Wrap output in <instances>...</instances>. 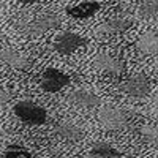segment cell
<instances>
[{
  "instance_id": "cell-7",
  "label": "cell",
  "mask_w": 158,
  "mask_h": 158,
  "mask_svg": "<svg viewBox=\"0 0 158 158\" xmlns=\"http://www.w3.org/2000/svg\"><path fill=\"white\" fill-rule=\"evenodd\" d=\"M94 65L98 70L114 74V76H120L123 73V63L117 57H112L111 54H108V52H100V54H97L94 59Z\"/></svg>"
},
{
  "instance_id": "cell-19",
  "label": "cell",
  "mask_w": 158,
  "mask_h": 158,
  "mask_svg": "<svg viewBox=\"0 0 158 158\" xmlns=\"http://www.w3.org/2000/svg\"><path fill=\"white\" fill-rule=\"evenodd\" d=\"M18 2H21V3H36L38 0H18Z\"/></svg>"
},
{
  "instance_id": "cell-1",
  "label": "cell",
  "mask_w": 158,
  "mask_h": 158,
  "mask_svg": "<svg viewBox=\"0 0 158 158\" xmlns=\"http://www.w3.org/2000/svg\"><path fill=\"white\" fill-rule=\"evenodd\" d=\"M15 114L19 120H22L27 125H43L48 118V114L44 108L32 101H19L15 106Z\"/></svg>"
},
{
  "instance_id": "cell-18",
  "label": "cell",
  "mask_w": 158,
  "mask_h": 158,
  "mask_svg": "<svg viewBox=\"0 0 158 158\" xmlns=\"http://www.w3.org/2000/svg\"><path fill=\"white\" fill-rule=\"evenodd\" d=\"M13 98V94L8 89H0V104H6Z\"/></svg>"
},
{
  "instance_id": "cell-20",
  "label": "cell",
  "mask_w": 158,
  "mask_h": 158,
  "mask_svg": "<svg viewBox=\"0 0 158 158\" xmlns=\"http://www.w3.org/2000/svg\"><path fill=\"white\" fill-rule=\"evenodd\" d=\"M153 106H155V109H158V94H156L155 98H153Z\"/></svg>"
},
{
  "instance_id": "cell-13",
  "label": "cell",
  "mask_w": 158,
  "mask_h": 158,
  "mask_svg": "<svg viewBox=\"0 0 158 158\" xmlns=\"http://www.w3.org/2000/svg\"><path fill=\"white\" fill-rule=\"evenodd\" d=\"M98 10H100V3L98 2H82V3L70 8L68 15L76 18V19H87V18L94 16Z\"/></svg>"
},
{
  "instance_id": "cell-11",
  "label": "cell",
  "mask_w": 158,
  "mask_h": 158,
  "mask_svg": "<svg viewBox=\"0 0 158 158\" xmlns=\"http://www.w3.org/2000/svg\"><path fill=\"white\" fill-rule=\"evenodd\" d=\"M136 49L142 56H155V54H158V33H155V32L142 33L136 41Z\"/></svg>"
},
{
  "instance_id": "cell-2",
  "label": "cell",
  "mask_w": 158,
  "mask_h": 158,
  "mask_svg": "<svg viewBox=\"0 0 158 158\" xmlns=\"http://www.w3.org/2000/svg\"><path fill=\"white\" fill-rule=\"evenodd\" d=\"M98 120L106 130L117 131L127 125V114L120 108L104 106L98 111Z\"/></svg>"
},
{
  "instance_id": "cell-10",
  "label": "cell",
  "mask_w": 158,
  "mask_h": 158,
  "mask_svg": "<svg viewBox=\"0 0 158 158\" xmlns=\"http://www.w3.org/2000/svg\"><path fill=\"white\" fill-rule=\"evenodd\" d=\"M68 100L71 104L79 106V108H95L100 104V98L94 92H90L87 89H77V90L71 92Z\"/></svg>"
},
{
  "instance_id": "cell-6",
  "label": "cell",
  "mask_w": 158,
  "mask_h": 158,
  "mask_svg": "<svg viewBox=\"0 0 158 158\" xmlns=\"http://www.w3.org/2000/svg\"><path fill=\"white\" fill-rule=\"evenodd\" d=\"M59 24H60V18L57 15H44L41 18L32 21L27 27H25V33L30 35V36H40V35L46 33L48 30L59 27Z\"/></svg>"
},
{
  "instance_id": "cell-17",
  "label": "cell",
  "mask_w": 158,
  "mask_h": 158,
  "mask_svg": "<svg viewBox=\"0 0 158 158\" xmlns=\"http://www.w3.org/2000/svg\"><path fill=\"white\" fill-rule=\"evenodd\" d=\"M32 153L22 146H10L3 155V158H30Z\"/></svg>"
},
{
  "instance_id": "cell-3",
  "label": "cell",
  "mask_w": 158,
  "mask_h": 158,
  "mask_svg": "<svg viewBox=\"0 0 158 158\" xmlns=\"http://www.w3.org/2000/svg\"><path fill=\"white\" fill-rule=\"evenodd\" d=\"M87 43V40L77 33H73V32H63L60 33L56 41H54V49L62 56H68V54H73L74 51H77L79 48H82L84 44Z\"/></svg>"
},
{
  "instance_id": "cell-4",
  "label": "cell",
  "mask_w": 158,
  "mask_h": 158,
  "mask_svg": "<svg viewBox=\"0 0 158 158\" xmlns=\"http://www.w3.org/2000/svg\"><path fill=\"white\" fill-rule=\"evenodd\" d=\"M70 84V76L62 73L57 68H48L44 70L41 81H40V85L44 92H49V94H54V92L62 90L63 87H67Z\"/></svg>"
},
{
  "instance_id": "cell-9",
  "label": "cell",
  "mask_w": 158,
  "mask_h": 158,
  "mask_svg": "<svg viewBox=\"0 0 158 158\" xmlns=\"http://www.w3.org/2000/svg\"><path fill=\"white\" fill-rule=\"evenodd\" d=\"M0 60L15 70H27L30 67V60L27 57L15 49H10V48L0 51Z\"/></svg>"
},
{
  "instance_id": "cell-16",
  "label": "cell",
  "mask_w": 158,
  "mask_h": 158,
  "mask_svg": "<svg viewBox=\"0 0 158 158\" xmlns=\"http://www.w3.org/2000/svg\"><path fill=\"white\" fill-rule=\"evenodd\" d=\"M139 133H141V138L147 144L158 146V125H144Z\"/></svg>"
},
{
  "instance_id": "cell-8",
  "label": "cell",
  "mask_w": 158,
  "mask_h": 158,
  "mask_svg": "<svg viewBox=\"0 0 158 158\" xmlns=\"http://www.w3.org/2000/svg\"><path fill=\"white\" fill-rule=\"evenodd\" d=\"M131 25H133V19L122 15V16L111 18L109 21L101 24L97 29V32L98 33H123L131 27Z\"/></svg>"
},
{
  "instance_id": "cell-12",
  "label": "cell",
  "mask_w": 158,
  "mask_h": 158,
  "mask_svg": "<svg viewBox=\"0 0 158 158\" xmlns=\"http://www.w3.org/2000/svg\"><path fill=\"white\" fill-rule=\"evenodd\" d=\"M56 133L68 142H79L84 138V131L71 122H59L56 123Z\"/></svg>"
},
{
  "instance_id": "cell-14",
  "label": "cell",
  "mask_w": 158,
  "mask_h": 158,
  "mask_svg": "<svg viewBox=\"0 0 158 158\" xmlns=\"http://www.w3.org/2000/svg\"><path fill=\"white\" fill-rule=\"evenodd\" d=\"M92 158H122V153L108 142H97L90 150Z\"/></svg>"
},
{
  "instance_id": "cell-21",
  "label": "cell",
  "mask_w": 158,
  "mask_h": 158,
  "mask_svg": "<svg viewBox=\"0 0 158 158\" xmlns=\"http://www.w3.org/2000/svg\"><path fill=\"white\" fill-rule=\"evenodd\" d=\"M2 40H3V33H2V32H0V41H2Z\"/></svg>"
},
{
  "instance_id": "cell-5",
  "label": "cell",
  "mask_w": 158,
  "mask_h": 158,
  "mask_svg": "<svg viewBox=\"0 0 158 158\" xmlns=\"http://www.w3.org/2000/svg\"><path fill=\"white\" fill-rule=\"evenodd\" d=\"M120 90L128 97L141 98V97H146L150 92V82H149V79H147L146 74L139 73V74H135V76H131L130 79H127V81L122 84Z\"/></svg>"
},
{
  "instance_id": "cell-15",
  "label": "cell",
  "mask_w": 158,
  "mask_h": 158,
  "mask_svg": "<svg viewBox=\"0 0 158 158\" xmlns=\"http://www.w3.org/2000/svg\"><path fill=\"white\" fill-rule=\"evenodd\" d=\"M139 16L144 19H152L158 16V0H146L139 6Z\"/></svg>"
}]
</instances>
